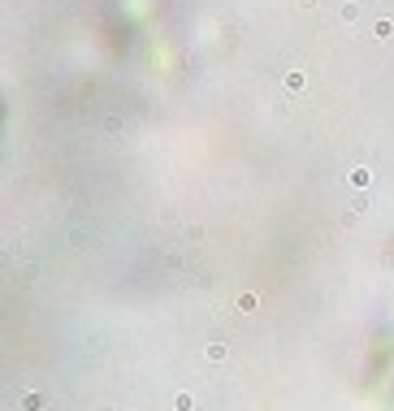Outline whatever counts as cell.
Listing matches in <instances>:
<instances>
[{"label":"cell","instance_id":"2","mask_svg":"<svg viewBox=\"0 0 394 411\" xmlns=\"http://www.w3.org/2000/svg\"><path fill=\"white\" fill-rule=\"evenodd\" d=\"M22 407H26V411H35V407H43V398H39V394H26V398H22Z\"/></svg>","mask_w":394,"mask_h":411},{"label":"cell","instance_id":"1","mask_svg":"<svg viewBox=\"0 0 394 411\" xmlns=\"http://www.w3.org/2000/svg\"><path fill=\"white\" fill-rule=\"evenodd\" d=\"M368 178H373L368 169H355V173H351V182H355V186H368Z\"/></svg>","mask_w":394,"mask_h":411}]
</instances>
